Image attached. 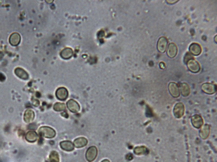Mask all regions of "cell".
<instances>
[{
  "label": "cell",
  "mask_w": 217,
  "mask_h": 162,
  "mask_svg": "<svg viewBox=\"0 0 217 162\" xmlns=\"http://www.w3.org/2000/svg\"><path fill=\"white\" fill-rule=\"evenodd\" d=\"M56 95L60 101H64L67 99L68 96L67 90L64 87H60L56 90Z\"/></svg>",
  "instance_id": "obj_5"
},
{
  "label": "cell",
  "mask_w": 217,
  "mask_h": 162,
  "mask_svg": "<svg viewBox=\"0 0 217 162\" xmlns=\"http://www.w3.org/2000/svg\"><path fill=\"white\" fill-rule=\"evenodd\" d=\"M166 2H167V3L168 4H175V3L178 2V1H176V0H167Z\"/></svg>",
  "instance_id": "obj_22"
},
{
  "label": "cell",
  "mask_w": 217,
  "mask_h": 162,
  "mask_svg": "<svg viewBox=\"0 0 217 162\" xmlns=\"http://www.w3.org/2000/svg\"><path fill=\"white\" fill-rule=\"evenodd\" d=\"M50 162H59V157L58 153L53 151L50 155Z\"/></svg>",
  "instance_id": "obj_19"
},
{
  "label": "cell",
  "mask_w": 217,
  "mask_h": 162,
  "mask_svg": "<svg viewBox=\"0 0 217 162\" xmlns=\"http://www.w3.org/2000/svg\"><path fill=\"white\" fill-rule=\"evenodd\" d=\"M168 46V40L165 37H161L159 38L157 42V48L159 52L164 53L167 50Z\"/></svg>",
  "instance_id": "obj_4"
},
{
  "label": "cell",
  "mask_w": 217,
  "mask_h": 162,
  "mask_svg": "<svg viewBox=\"0 0 217 162\" xmlns=\"http://www.w3.org/2000/svg\"><path fill=\"white\" fill-rule=\"evenodd\" d=\"M67 108L70 111L73 113H76L80 110V106L76 101L73 100H70L66 103Z\"/></svg>",
  "instance_id": "obj_6"
},
{
  "label": "cell",
  "mask_w": 217,
  "mask_h": 162,
  "mask_svg": "<svg viewBox=\"0 0 217 162\" xmlns=\"http://www.w3.org/2000/svg\"><path fill=\"white\" fill-rule=\"evenodd\" d=\"M14 73L18 77L23 80H27L29 78V75L28 73L20 67L16 68L14 70Z\"/></svg>",
  "instance_id": "obj_12"
},
{
  "label": "cell",
  "mask_w": 217,
  "mask_h": 162,
  "mask_svg": "<svg viewBox=\"0 0 217 162\" xmlns=\"http://www.w3.org/2000/svg\"><path fill=\"white\" fill-rule=\"evenodd\" d=\"M181 90L182 94L184 96H187L189 94L190 89L189 86L185 83L182 84L181 86Z\"/></svg>",
  "instance_id": "obj_18"
},
{
  "label": "cell",
  "mask_w": 217,
  "mask_h": 162,
  "mask_svg": "<svg viewBox=\"0 0 217 162\" xmlns=\"http://www.w3.org/2000/svg\"><path fill=\"white\" fill-rule=\"evenodd\" d=\"M188 70L192 72L196 73L200 70L201 67L198 63L195 60L191 59L187 62Z\"/></svg>",
  "instance_id": "obj_2"
},
{
  "label": "cell",
  "mask_w": 217,
  "mask_h": 162,
  "mask_svg": "<svg viewBox=\"0 0 217 162\" xmlns=\"http://www.w3.org/2000/svg\"><path fill=\"white\" fill-rule=\"evenodd\" d=\"M193 58V57L191 56V54H190L189 53H187V54L185 55V58H184V61H185V63H186L189 60L193 59V58Z\"/></svg>",
  "instance_id": "obj_21"
},
{
  "label": "cell",
  "mask_w": 217,
  "mask_h": 162,
  "mask_svg": "<svg viewBox=\"0 0 217 162\" xmlns=\"http://www.w3.org/2000/svg\"><path fill=\"white\" fill-rule=\"evenodd\" d=\"M169 92L173 97H177L180 95L179 90L178 86L175 83H171L168 86Z\"/></svg>",
  "instance_id": "obj_10"
},
{
  "label": "cell",
  "mask_w": 217,
  "mask_h": 162,
  "mask_svg": "<svg viewBox=\"0 0 217 162\" xmlns=\"http://www.w3.org/2000/svg\"><path fill=\"white\" fill-rule=\"evenodd\" d=\"M38 132L42 137L47 138H53L56 135L55 130L49 127H42L40 128Z\"/></svg>",
  "instance_id": "obj_1"
},
{
  "label": "cell",
  "mask_w": 217,
  "mask_h": 162,
  "mask_svg": "<svg viewBox=\"0 0 217 162\" xmlns=\"http://www.w3.org/2000/svg\"><path fill=\"white\" fill-rule=\"evenodd\" d=\"M88 141L86 138H79L74 140L73 145L77 148H81L86 146Z\"/></svg>",
  "instance_id": "obj_15"
},
{
  "label": "cell",
  "mask_w": 217,
  "mask_h": 162,
  "mask_svg": "<svg viewBox=\"0 0 217 162\" xmlns=\"http://www.w3.org/2000/svg\"><path fill=\"white\" fill-rule=\"evenodd\" d=\"M54 110L56 112L64 111L66 109V106L64 103H57L54 105Z\"/></svg>",
  "instance_id": "obj_20"
},
{
  "label": "cell",
  "mask_w": 217,
  "mask_h": 162,
  "mask_svg": "<svg viewBox=\"0 0 217 162\" xmlns=\"http://www.w3.org/2000/svg\"><path fill=\"white\" fill-rule=\"evenodd\" d=\"M27 141L29 142H34L38 138V134L35 131H30L27 133L25 137Z\"/></svg>",
  "instance_id": "obj_17"
},
{
  "label": "cell",
  "mask_w": 217,
  "mask_h": 162,
  "mask_svg": "<svg viewBox=\"0 0 217 162\" xmlns=\"http://www.w3.org/2000/svg\"><path fill=\"white\" fill-rule=\"evenodd\" d=\"M21 40V36L17 32L12 33L10 36L9 42L12 46H17L19 44Z\"/></svg>",
  "instance_id": "obj_9"
},
{
  "label": "cell",
  "mask_w": 217,
  "mask_h": 162,
  "mask_svg": "<svg viewBox=\"0 0 217 162\" xmlns=\"http://www.w3.org/2000/svg\"><path fill=\"white\" fill-rule=\"evenodd\" d=\"M159 66H160V68L162 69H164L165 67H166L165 64L163 62H161L159 64Z\"/></svg>",
  "instance_id": "obj_23"
},
{
  "label": "cell",
  "mask_w": 217,
  "mask_h": 162,
  "mask_svg": "<svg viewBox=\"0 0 217 162\" xmlns=\"http://www.w3.org/2000/svg\"><path fill=\"white\" fill-rule=\"evenodd\" d=\"M178 48L177 46L174 43H171L168 45L167 49V55L169 58H173L177 55Z\"/></svg>",
  "instance_id": "obj_7"
},
{
  "label": "cell",
  "mask_w": 217,
  "mask_h": 162,
  "mask_svg": "<svg viewBox=\"0 0 217 162\" xmlns=\"http://www.w3.org/2000/svg\"><path fill=\"white\" fill-rule=\"evenodd\" d=\"M73 55V51L71 48H66L62 51L61 56L64 59H68Z\"/></svg>",
  "instance_id": "obj_16"
},
{
  "label": "cell",
  "mask_w": 217,
  "mask_h": 162,
  "mask_svg": "<svg viewBox=\"0 0 217 162\" xmlns=\"http://www.w3.org/2000/svg\"><path fill=\"white\" fill-rule=\"evenodd\" d=\"M202 89L203 91L208 94H213L216 91V87L213 84L206 83L202 86Z\"/></svg>",
  "instance_id": "obj_11"
},
{
  "label": "cell",
  "mask_w": 217,
  "mask_h": 162,
  "mask_svg": "<svg viewBox=\"0 0 217 162\" xmlns=\"http://www.w3.org/2000/svg\"><path fill=\"white\" fill-rule=\"evenodd\" d=\"M35 114L32 110L28 109L24 114V120L26 123H30L34 119Z\"/></svg>",
  "instance_id": "obj_13"
},
{
  "label": "cell",
  "mask_w": 217,
  "mask_h": 162,
  "mask_svg": "<svg viewBox=\"0 0 217 162\" xmlns=\"http://www.w3.org/2000/svg\"><path fill=\"white\" fill-rule=\"evenodd\" d=\"M102 162H110V161H109V160H105L102 161Z\"/></svg>",
  "instance_id": "obj_24"
},
{
  "label": "cell",
  "mask_w": 217,
  "mask_h": 162,
  "mask_svg": "<svg viewBox=\"0 0 217 162\" xmlns=\"http://www.w3.org/2000/svg\"><path fill=\"white\" fill-rule=\"evenodd\" d=\"M98 149L95 146L89 147L86 153V158L89 162H92L95 159L98 155Z\"/></svg>",
  "instance_id": "obj_3"
},
{
  "label": "cell",
  "mask_w": 217,
  "mask_h": 162,
  "mask_svg": "<svg viewBox=\"0 0 217 162\" xmlns=\"http://www.w3.org/2000/svg\"><path fill=\"white\" fill-rule=\"evenodd\" d=\"M61 148L65 151H71L74 150V145L73 143L69 141L61 142L60 143Z\"/></svg>",
  "instance_id": "obj_14"
},
{
  "label": "cell",
  "mask_w": 217,
  "mask_h": 162,
  "mask_svg": "<svg viewBox=\"0 0 217 162\" xmlns=\"http://www.w3.org/2000/svg\"><path fill=\"white\" fill-rule=\"evenodd\" d=\"M189 49L190 52L194 56H199L202 52V48L198 43H192L189 47Z\"/></svg>",
  "instance_id": "obj_8"
}]
</instances>
